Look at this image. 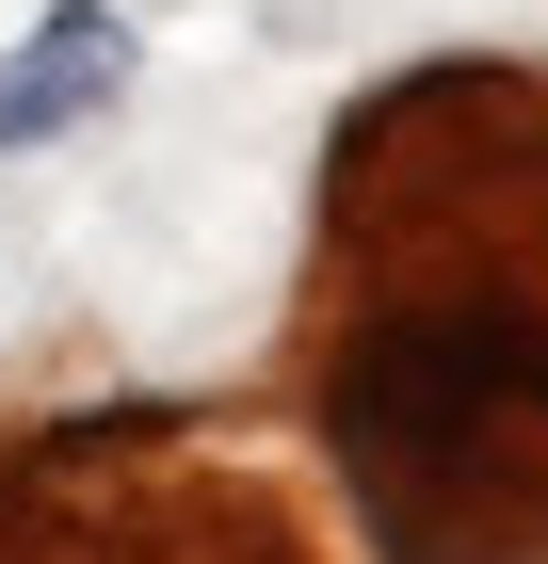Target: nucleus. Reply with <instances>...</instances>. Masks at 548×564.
Returning <instances> with one entry per match:
<instances>
[{"instance_id":"obj_1","label":"nucleus","mask_w":548,"mask_h":564,"mask_svg":"<svg viewBox=\"0 0 548 564\" xmlns=\"http://www.w3.org/2000/svg\"><path fill=\"white\" fill-rule=\"evenodd\" d=\"M129 82V17L114 0H49V33L0 65V145H49V130H82L97 97Z\"/></svg>"}]
</instances>
